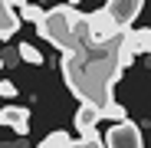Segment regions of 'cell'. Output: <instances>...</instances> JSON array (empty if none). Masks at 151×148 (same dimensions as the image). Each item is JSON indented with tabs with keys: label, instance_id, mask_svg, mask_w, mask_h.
Returning <instances> with one entry per match:
<instances>
[{
	"label": "cell",
	"instance_id": "obj_1",
	"mask_svg": "<svg viewBox=\"0 0 151 148\" xmlns=\"http://www.w3.org/2000/svg\"><path fill=\"white\" fill-rule=\"evenodd\" d=\"M135 46H132V30L122 33L112 43H82L79 53L63 56L59 69L63 79L69 86V92L79 99L82 105H95L105 118H112L115 125L118 122H128V112H125L122 102H115L112 86L122 79V72L135 63Z\"/></svg>",
	"mask_w": 151,
	"mask_h": 148
},
{
	"label": "cell",
	"instance_id": "obj_2",
	"mask_svg": "<svg viewBox=\"0 0 151 148\" xmlns=\"http://www.w3.org/2000/svg\"><path fill=\"white\" fill-rule=\"evenodd\" d=\"M86 17L79 10V4H66V7H53V10H46L43 23H40V36L46 43H53L63 56L69 53H79L82 49V27H86Z\"/></svg>",
	"mask_w": 151,
	"mask_h": 148
},
{
	"label": "cell",
	"instance_id": "obj_3",
	"mask_svg": "<svg viewBox=\"0 0 151 148\" xmlns=\"http://www.w3.org/2000/svg\"><path fill=\"white\" fill-rule=\"evenodd\" d=\"M105 148H145L141 129L135 122H118L105 132Z\"/></svg>",
	"mask_w": 151,
	"mask_h": 148
},
{
	"label": "cell",
	"instance_id": "obj_4",
	"mask_svg": "<svg viewBox=\"0 0 151 148\" xmlns=\"http://www.w3.org/2000/svg\"><path fill=\"white\" fill-rule=\"evenodd\" d=\"M141 7H145L141 0H109V4H105L109 17L115 20V27H118L122 33H128V30H132V23L138 20Z\"/></svg>",
	"mask_w": 151,
	"mask_h": 148
},
{
	"label": "cell",
	"instance_id": "obj_5",
	"mask_svg": "<svg viewBox=\"0 0 151 148\" xmlns=\"http://www.w3.org/2000/svg\"><path fill=\"white\" fill-rule=\"evenodd\" d=\"M89 30H92V43H112V40H118L122 36V30L115 27V20L109 17V10L105 7H99L95 13H89Z\"/></svg>",
	"mask_w": 151,
	"mask_h": 148
},
{
	"label": "cell",
	"instance_id": "obj_6",
	"mask_svg": "<svg viewBox=\"0 0 151 148\" xmlns=\"http://www.w3.org/2000/svg\"><path fill=\"white\" fill-rule=\"evenodd\" d=\"M0 125L13 129L17 135H30V109H23V105H4V109H0Z\"/></svg>",
	"mask_w": 151,
	"mask_h": 148
},
{
	"label": "cell",
	"instance_id": "obj_7",
	"mask_svg": "<svg viewBox=\"0 0 151 148\" xmlns=\"http://www.w3.org/2000/svg\"><path fill=\"white\" fill-rule=\"evenodd\" d=\"M105 115L99 112L95 105H79V112H76V132H79L82 138H89V135H95V125Z\"/></svg>",
	"mask_w": 151,
	"mask_h": 148
},
{
	"label": "cell",
	"instance_id": "obj_8",
	"mask_svg": "<svg viewBox=\"0 0 151 148\" xmlns=\"http://www.w3.org/2000/svg\"><path fill=\"white\" fill-rule=\"evenodd\" d=\"M13 7H17V4L0 0V40H10L13 33H20V17H17Z\"/></svg>",
	"mask_w": 151,
	"mask_h": 148
},
{
	"label": "cell",
	"instance_id": "obj_9",
	"mask_svg": "<svg viewBox=\"0 0 151 148\" xmlns=\"http://www.w3.org/2000/svg\"><path fill=\"white\" fill-rule=\"evenodd\" d=\"M132 46H135V53H151V27L132 30Z\"/></svg>",
	"mask_w": 151,
	"mask_h": 148
},
{
	"label": "cell",
	"instance_id": "obj_10",
	"mask_svg": "<svg viewBox=\"0 0 151 148\" xmlns=\"http://www.w3.org/2000/svg\"><path fill=\"white\" fill-rule=\"evenodd\" d=\"M72 145H76V138H69V132H53L40 142V148H72Z\"/></svg>",
	"mask_w": 151,
	"mask_h": 148
},
{
	"label": "cell",
	"instance_id": "obj_11",
	"mask_svg": "<svg viewBox=\"0 0 151 148\" xmlns=\"http://www.w3.org/2000/svg\"><path fill=\"white\" fill-rule=\"evenodd\" d=\"M20 17L23 20H30V23H36V27H40V23H43V17H46V10L43 7H36V4H27V0H20Z\"/></svg>",
	"mask_w": 151,
	"mask_h": 148
},
{
	"label": "cell",
	"instance_id": "obj_12",
	"mask_svg": "<svg viewBox=\"0 0 151 148\" xmlns=\"http://www.w3.org/2000/svg\"><path fill=\"white\" fill-rule=\"evenodd\" d=\"M17 56H20V59H27V63H33V66H43V59H46L33 43H20V46H17Z\"/></svg>",
	"mask_w": 151,
	"mask_h": 148
},
{
	"label": "cell",
	"instance_id": "obj_13",
	"mask_svg": "<svg viewBox=\"0 0 151 148\" xmlns=\"http://www.w3.org/2000/svg\"><path fill=\"white\" fill-rule=\"evenodd\" d=\"M72 148H105V135H89V138H76V145Z\"/></svg>",
	"mask_w": 151,
	"mask_h": 148
},
{
	"label": "cell",
	"instance_id": "obj_14",
	"mask_svg": "<svg viewBox=\"0 0 151 148\" xmlns=\"http://www.w3.org/2000/svg\"><path fill=\"white\" fill-rule=\"evenodd\" d=\"M0 95H4V99H13V95H17V86H13L10 79H4V82H0Z\"/></svg>",
	"mask_w": 151,
	"mask_h": 148
},
{
	"label": "cell",
	"instance_id": "obj_15",
	"mask_svg": "<svg viewBox=\"0 0 151 148\" xmlns=\"http://www.w3.org/2000/svg\"><path fill=\"white\" fill-rule=\"evenodd\" d=\"M0 148H23V138H17V145H0Z\"/></svg>",
	"mask_w": 151,
	"mask_h": 148
},
{
	"label": "cell",
	"instance_id": "obj_16",
	"mask_svg": "<svg viewBox=\"0 0 151 148\" xmlns=\"http://www.w3.org/2000/svg\"><path fill=\"white\" fill-rule=\"evenodd\" d=\"M4 63H7V59H4V56H0V69H4Z\"/></svg>",
	"mask_w": 151,
	"mask_h": 148
}]
</instances>
